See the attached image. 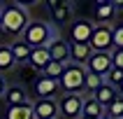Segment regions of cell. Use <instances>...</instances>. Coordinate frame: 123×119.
Returning <instances> with one entry per match:
<instances>
[{
    "label": "cell",
    "mask_w": 123,
    "mask_h": 119,
    "mask_svg": "<svg viewBox=\"0 0 123 119\" xmlns=\"http://www.w3.org/2000/svg\"><path fill=\"white\" fill-rule=\"evenodd\" d=\"M28 23H30V19H28V12L23 5H16V2L2 5V9H0V30L2 33L21 35Z\"/></svg>",
    "instance_id": "1"
},
{
    "label": "cell",
    "mask_w": 123,
    "mask_h": 119,
    "mask_svg": "<svg viewBox=\"0 0 123 119\" xmlns=\"http://www.w3.org/2000/svg\"><path fill=\"white\" fill-rule=\"evenodd\" d=\"M54 37H56V30L47 21H30L26 26V30L21 33V42H26L30 49L33 47H47Z\"/></svg>",
    "instance_id": "2"
},
{
    "label": "cell",
    "mask_w": 123,
    "mask_h": 119,
    "mask_svg": "<svg viewBox=\"0 0 123 119\" xmlns=\"http://www.w3.org/2000/svg\"><path fill=\"white\" fill-rule=\"evenodd\" d=\"M84 79H86L84 65L65 63V68L58 77V89H63L65 93H79V91H84Z\"/></svg>",
    "instance_id": "3"
},
{
    "label": "cell",
    "mask_w": 123,
    "mask_h": 119,
    "mask_svg": "<svg viewBox=\"0 0 123 119\" xmlns=\"http://www.w3.org/2000/svg\"><path fill=\"white\" fill-rule=\"evenodd\" d=\"M111 28L109 23H93V33H91L88 47L93 54H109L111 51Z\"/></svg>",
    "instance_id": "4"
},
{
    "label": "cell",
    "mask_w": 123,
    "mask_h": 119,
    "mask_svg": "<svg viewBox=\"0 0 123 119\" xmlns=\"http://www.w3.org/2000/svg\"><path fill=\"white\" fill-rule=\"evenodd\" d=\"M56 105H58V117L61 119H79L81 117L84 96L81 93H65Z\"/></svg>",
    "instance_id": "5"
},
{
    "label": "cell",
    "mask_w": 123,
    "mask_h": 119,
    "mask_svg": "<svg viewBox=\"0 0 123 119\" xmlns=\"http://www.w3.org/2000/svg\"><path fill=\"white\" fill-rule=\"evenodd\" d=\"M84 70H86L88 75H95V77H100V79H105L107 72L111 70V58H109V54H91V58L86 61Z\"/></svg>",
    "instance_id": "6"
},
{
    "label": "cell",
    "mask_w": 123,
    "mask_h": 119,
    "mask_svg": "<svg viewBox=\"0 0 123 119\" xmlns=\"http://www.w3.org/2000/svg\"><path fill=\"white\" fill-rule=\"evenodd\" d=\"M35 119H58V105L54 98H37L33 103Z\"/></svg>",
    "instance_id": "7"
},
{
    "label": "cell",
    "mask_w": 123,
    "mask_h": 119,
    "mask_svg": "<svg viewBox=\"0 0 123 119\" xmlns=\"http://www.w3.org/2000/svg\"><path fill=\"white\" fill-rule=\"evenodd\" d=\"M47 54H49V58L51 61H56V63H65L70 61V44L63 37H54V40L47 44Z\"/></svg>",
    "instance_id": "8"
},
{
    "label": "cell",
    "mask_w": 123,
    "mask_h": 119,
    "mask_svg": "<svg viewBox=\"0 0 123 119\" xmlns=\"http://www.w3.org/2000/svg\"><path fill=\"white\" fill-rule=\"evenodd\" d=\"M118 96H121V93H118V89L109 86L107 82H102V84H100V86H98L95 91H93V100H95L98 105H102L105 110H107V107H109V105L114 103V100H116Z\"/></svg>",
    "instance_id": "9"
},
{
    "label": "cell",
    "mask_w": 123,
    "mask_h": 119,
    "mask_svg": "<svg viewBox=\"0 0 123 119\" xmlns=\"http://www.w3.org/2000/svg\"><path fill=\"white\" fill-rule=\"evenodd\" d=\"M70 33H72V42L74 44H88L91 33H93V23L86 21V19H79V21L72 23V30Z\"/></svg>",
    "instance_id": "10"
},
{
    "label": "cell",
    "mask_w": 123,
    "mask_h": 119,
    "mask_svg": "<svg viewBox=\"0 0 123 119\" xmlns=\"http://www.w3.org/2000/svg\"><path fill=\"white\" fill-rule=\"evenodd\" d=\"M49 12L54 16L56 23H68L70 16H72V2H58V0H49L47 2Z\"/></svg>",
    "instance_id": "11"
},
{
    "label": "cell",
    "mask_w": 123,
    "mask_h": 119,
    "mask_svg": "<svg viewBox=\"0 0 123 119\" xmlns=\"http://www.w3.org/2000/svg\"><path fill=\"white\" fill-rule=\"evenodd\" d=\"M118 5L121 2H98V7H95V21L98 23H111V19L116 16V12H118Z\"/></svg>",
    "instance_id": "12"
},
{
    "label": "cell",
    "mask_w": 123,
    "mask_h": 119,
    "mask_svg": "<svg viewBox=\"0 0 123 119\" xmlns=\"http://www.w3.org/2000/svg\"><path fill=\"white\" fill-rule=\"evenodd\" d=\"M35 91H37V96H40V98H54L61 89H58V82H56V79L40 77V79L35 82Z\"/></svg>",
    "instance_id": "13"
},
{
    "label": "cell",
    "mask_w": 123,
    "mask_h": 119,
    "mask_svg": "<svg viewBox=\"0 0 123 119\" xmlns=\"http://www.w3.org/2000/svg\"><path fill=\"white\" fill-rule=\"evenodd\" d=\"M91 47L88 44H70V61L74 63V65H86V61L91 58Z\"/></svg>",
    "instance_id": "14"
},
{
    "label": "cell",
    "mask_w": 123,
    "mask_h": 119,
    "mask_svg": "<svg viewBox=\"0 0 123 119\" xmlns=\"http://www.w3.org/2000/svg\"><path fill=\"white\" fill-rule=\"evenodd\" d=\"M49 61H51V58H49V54H47V47H33V49H30L28 63H30L33 68H37V70H44Z\"/></svg>",
    "instance_id": "15"
},
{
    "label": "cell",
    "mask_w": 123,
    "mask_h": 119,
    "mask_svg": "<svg viewBox=\"0 0 123 119\" xmlns=\"http://www.w3.org/2000/svg\"><path fill=\"white\" fill-rule=\"evenodd\" d=\"M7 100V107H14V105H23L28 103V96L26 91L21 89V86H7L5 89V96H2Z\"/></svg>",
    "instance_id": "16"
},
{
    "label": "cell",
    "mask_w": 123,
    "mask_h": 119,
    "mask_svg": "<svg viewBox=\"0 0 123 119\" xmlns=\"http://www.w3.org/2000/svg\"><path fill=\"white\" fill-rule=\"evenodd\" d=\"M7 119H35L33 117V103L28 100L23 105H14V107H7Z\"/></svg>",
    "instance_id": "17"
},
{
    "label": "cell",
    "mask_w": 123,
    "mask_h": 119,
    "mask_svg": "<svg viewBox=\"0 0 123 119\" xmlns=\"http://www.w3.org/2000/svg\"><path fill=\"white\" fill-rule=\"evenodd\" d=\"M81 117L102 119V117H105V107H102V105H98L93 98H84V105H81Z\"/></svg>",
    "instance_id": "18"
},
{
    "label": "cell",
    "mask_w": 123,
    "mask_h": 119,
    "mask_svg": "<svg viewBox=\"0 0 123 119\" xmlns=\"http://www.w3.org/2000/svg\"><path fill=\"white\" fill-rule=\"evenodd\" d=\"M9 51H12V58H14V65L16 63H28V56H30V47H28L26 42H14L12 47H9Z\"/></svg>",
    "instance_id": "19"
},
{
    "label": "cell",
    "mask_w": 123,
    "mask_h": 119,
    "mask_svg": "<svg viewBox=\"0 0 123 119\" xmlns=\"http://www.w3.org/2000/svg\"><path fill=\"white\" fill-rule=\"evenodd\" d=\"M14 68V58H12V51L7 44H0V72H7V70Z\"/></svg>",
    "instance_id": "20"
},
{
    "label": "cell",
    "mask_w": 123,
    "mask_h": 119,
    "mask_svg": "<svg viewBox=\"0 0 123 119\" xmlns=\"http://www.w3.org/2000/svg\"><path fill=\"white\" fill-rule=\"evenodd\" d=\"M63 68H65V65H63V63H56V61H49V63H47V68L42 70V72H44V77H49V79H56V82H58V77H61V72H63Z\"/></svg>",
    "instance_id": "21"
},
{
    "label": "cell",
    "mask_w": 123,
    "mask_h": 119,
    "mask_svg": "<svg viewBox=\"0 0 123 119\" xmlns=\"http://www.w3.org/2000/svg\"><path fill=\"white\" fill-rule=\"evenodd\" d=\"M105 117H111V119H121L123 117V100H121V96L105 110Z\"/></svg>",
    "instance_id": "22"
},
{
    "label": "cell",
    "mask_w": 123,
    "mask_h": 119,
    "mask_svg": "<svg viewBox=\"0 0 123 119\" xmlns=\"http://www.w3.org/2000/svg\"><path fill=\"white\" fill-rule=\"evenodd\" d=\"M105 82L109 84V86H114V89H118V86L123 84V70L111 68L109 72H107V77H105Z\"/></svg>",
    "instance_id": "23"
},
{
    "label": "cell",
    "mask_w": 123,
    "mask_h": 119,
    "mask_svg": "<svg viewBox=\"0 0 123 119\" xmlns=\"http://www.w3.org/2000/svg\"><path fill=\"white\" fill-rule=\"evenodd\" d=\"M111 49H123V26L111 28Z\"/></svg>",
    "instance_id": "24"
},
{
    "label": "cell",
    "mask_w": 123,
    "mask_h": 119,
    "mask_svg": "<svg viewBox=\"0 0 123 119\" xmlns=\"http://www.w3.org/2000/svg\"><path fill=\"white\" fill-rule=\"evenodd\" d=\"M102 82H105V79H100V77H95V75H88V72H86V79H84V89L93 93V91H95V89H98V86H100Z\"/></svg>",
    "instance_id": "25"
},
{
    "label": "cell",
    "mask_w": 123,
    "mask_h": 119,
    "mask_svg": "<svg viewBox=\"0 0 123 119\" xmlns=\"http://www.w3.org/2000/svg\"><path fill=\"white\" fill-rule=\"evenodd\" d=\"M109 58H111V68L123 70V49H111V51H109Z\"/></svg>",
    "instance_id": "26"
},
{
    "label": "cell",
    "mask_w": 123,
    "mask_h": 119,
    "mask_svg": "<svg viewBox=\"0 0 123 119\" xmlns=\"http://www.w3.org/2000/svg\"><path fill=\"white\" fill-rule=\"evenodd\" d=\"M5 89H7V79H5L2 75H0V98L5 96Z\"/></svg>",
    "instance_id": "27"
},
{
    "label": "cell",
    "mask_w": 123,
    "mask_h": 119,
    "mask_svg": "<svg viewBox=\"0 0 123 119\" xmlns=\"http://www.w3.org/2000/svg\"><path fill=\"white\" fill-rule=\"evenodd\" d=\"M79 119H91V117H79Z\"/></svg>",
    "instance_id": "28"
},
{
    "label": "cell",
    "mask_w": 123,
    "mask_h": 119,
    "mask_svg": "<svg viewBox=\"0 0 123 119\" xmlns=\"http://www.w3.org/2000/svg\"><path fill=\"white\" fill-rule=\"evenodd\" d=\"M102 119H111V117H102Z\"/></svg>",
    "instance_id": "29"
},
{
    "label": "cell",
    "mask_w": 123,
    "mask_h": 119,
    "mask_svg": "<svg viewBox=\"0 0 123 119\" xmlns=\"http://www.w3.org/2000/svg\"><path fill=\"white\" fill-rule=\"evenodd\" d=\"M0 9H2V5H0Z\"/></svg>",
    "instance_id": "30"
}]
</instances>
